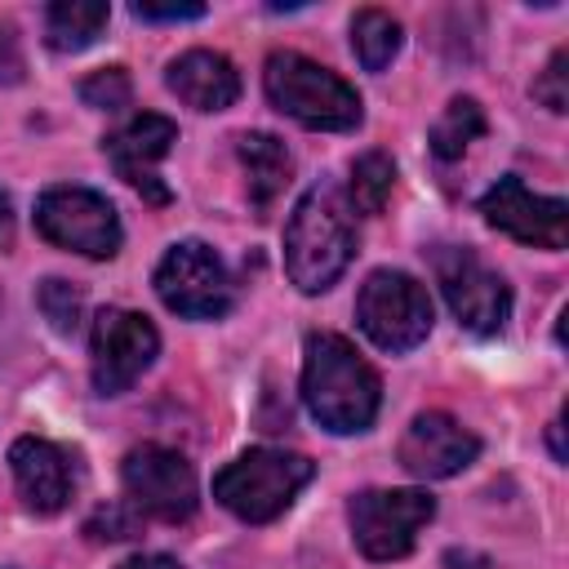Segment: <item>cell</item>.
Wrapping results in <instances>:
<instances>
[{
    "instance_id": "obj_16",
    "label": "cell",
    "mask_w": 569,
    "mask_h": 569,
    "mask_svg": "<svg viewBox=\"0 0 569 569\" xmlns=\"http://www.w3.org/2000/svg\"><path fill=\"white\" fill-rule=\"evenodd\" d=\"M164 84L178 93V102L196 111H227L240 98V71L227 53L213 49H187L169 62Z\"/></svg>"
},
{
    "instance_id": "obj_22",
    "label": "cell",
    "mask_w": 569,
    "mask_h": 569,
    "mask_svg": "<svg viewBox=\"0 0 569 569\" xmlns=\"http://www.w3.org/2000/svg\"><path fill=\"white\" fill-rule=\"evenodd\" d=\"M36 302H40L44 320H49L58 333H67V338H71V333L80 329V320H84V293H80L71 280H58V276L40 280Z\"/></svg>"
},
{
    "instance_id": "obj_20",
    "label": "cell",
    "mask_w": 569,
    "mask_h": 569,
    "mask_svg": "<svg viewBox=\"0 0 569 569\" xmlns=\"http://www.w3.org/2000/svg\"><path fill=\"white\" fill-rule=\"evenodd\" d=\"M480 133H485V107L476 98L458 93V98H449V107L431 124V156L436 160H458Z\"/></svg>"
},
{
    "instance_id": "obj_4",
    "label": "cell",
    "mask_w": 569,
    "mask_h": 569,
    "mask_svg": "<svg viewBox=\"0 0 569 569\" xmlns=\"http://www.w3.org/2000/svg\"><path fill=\"white\" fill-rule=\"evenodd\" d=\"M316 462L284 449H244L213 476V498L244 525H267L293 507Z\"/></svg>"
},
{
    "instance_id": "obj_17",
    "label": "cell",
    "mask_w": 569,
    "mask_h": 569,
    "mask_svg": "<svg viewBox=\"0 0 569 569\" xmlns=\"http://www.w3.org/2000/svg\"><path fill=\"white\" fill-rule=\"evenodd\" d=\"M236 156L244 164V187H249V200L258 209V218L271 209V200L289 187L293 178V156L289 147L276 138V133H240L236 138Z\"/></svg>"
},
{
    "instance_id": "obj_6",
    "label": "cell",
    "mask_w": 569,
    "mask_h": 569,
    "mask_svg": "<svg viewBox=\"0 0 569 569\" xmlns=\"http://www.w3.org/2000/svg\"><path fill=\"white\" fill-rule=\"evenodd\" d=\"M431 271H436V284L453 311V320L476 333V338H493L507 329L511 320V289L507 280L480 262L476 249L467 244H436L431 249Z\"/></svg>"
},
{
    "instance_id": "obj_23",
    "label": "cell",
    "mask_w": 569,
    "mask_h": 569,
    "mask_svg": "<svg viewBox=\"0 0 569 569\" xmlns=\"http://www.w3.org/2000/svg\"><path fill=\"white\" fill-rule=\"evenodd\" d=\"M129 98H133V80L124 67H102L80 80V102L93 111H120L129 107Z\"/></svg>"
},
{
    "instance_id": "obj_19",
    "label": "cell",
    "mask_w": 569,
    "mask_h": 569,
    "mask_svg": "<svg viewBox=\"0 0 569 569\" xmlns=\"http://www.w3.org/2000/svg\"><path fill=\"white\" fill-rule=\"evenodd\" d=\"M405 31L387 9H356L351 18V53L360 58L365 71H387L391 58L400 53Z\"/></svg>"
},
{
    "instance_id": "obj_5",
    "label": "cell",
    "mask_w": 569,
    "mask_h": 569,
    "mask_svg": "<svg viewBox=\"0 0 569 569\" xmlns=\"http://www.w3.org/2000/svg\"><path fill=\"white\" fill-rule=\"evenodd\" d=\"M431 320H436L431 298L413 276L391 271V267L365 276L360 293H356V325L373 347H382L391 356L413 351L418 342H427Z\"/></svg>"
},
{
    "instance_id": "obj_2",
    "label": "cell",
    "mask_w": 569,
    "mask_h": 569,
    "mask_svg": "<svg viewBox=\"0 0 569 569\" xmlns=\"http://www.w3.org/2000/svg\"><path fill=\"white\" fill-rule=\"evenodd\" d=\"M356 258V213L333 182H316L289 213L284 271L302 293H325Z\"/></svg>"
},
{
    "instance_id": "obj_14",
    "label": "cell",
    "mask_w": 569,
    "mask_h": 569,
    "mask_svg": "<svg viewBox=\"0 0 569 569\" xmlns=\"http://www.w3.org/2000/svg\"><path fill=\"white\" fill-rule=\"evenodd\" d=\"M476 453H480L476 431H467L453 413H440V409L418 413V418L405 427L400 449H396L400 467H405L409 476H418V480H449V476H458L462 467H471Z\"/></svg>"
},
{
    "instance_id": "obj_18",
    "label": "cell",
    "mask_w": 569,
    "mask_h": 569,
    "mask_svg": "<svg viewBox=\"0 0 569 569\" xmlns=\"http://www.w3.org/2000/svg\"><path fill=\"white\" fill-rule=\"evenodd\" d=\"M111 22V4L102 0H58L44 9V40L58 53H80L89 49Z\"/></svg>"
},
{
    "instance_id": "obj_28",
    "label": "cell",
    "mask_w": 569,
    "mask_h": 569,
    "mask_svg": "<svg viewBox=\"0 0 569 569\" xmlns=\"http://www.w3.org/2000/svg\"><path fill=\"white\" fill-rule=\"evenodd\" d=\"M120 569H182V565L173 556H164V551H138V556L120 560Z\"/></svg>"
},
{
    "instance_id": "obj_30",
    "label": "cell",
    "mask_w": 569,
    "mask_h": 569,
    "mask_svg": "<svg viewBox=\"0 0 569 569\" xmlns=\"http://www.w3.org/2000/svg\"><path fill=\"white\" fill-rule=\"evenodd\" d=\"M551 449H556V458H565V445H560V422H551Z\"/></svg>"
},
{
    "instance_id": "obj_21",
    "label": "cell",
    "mask_w": 569,
    "mask_h": 569,
    "mask_svg": "<svg viewBox=\"0 0 569 569\" xmlns=\"http://www.w3.org/2000/svg\"><path fill=\"white\" fill-rule=\"evenodd\" d=\"M396 187V160L387 151H365L351 160V182H347V204L351 213H382Z\"/></svg>"
},
{
    "instance_id": "obj_15",
    "label": "cell",
    "mask_w": 569,
    "mask_h": 569,
    "mask_svg": "<svg viewBox=\"0 0 569 569\" xmlns=\"http://www.w3.org/2000/svg\"><path fill=\"white\" fill-rule=\"evenodd\" d=\"M9 467H13V480H18L22 502L36 516H53V511H62L71 502L76 471H71L67 449H58L53 440H44V436L13 440L9 445Z\"/></svg>"
},
{
    "instance_id": "obj_11",
    "label": "cell",
    "mask_w": 569,
    "mask_h": 569,
    "mask_svg": "<svg viewBox=\"0 0 569 569\" xmlns=\"http://www.w3.org/2000/svg\"><path fill=\"white\" fill-rule=\"evenodd\" d=\"M120 480H124V493H129L133 511H142L151 520H164V525L187 520L200 502L191 462L178 449H164V445L129 449L124 462H120Z\"/></svg>"
},
{
    "instance_id": "obj_7",
    "label": "cell",
    "mask_w": 569,
    "mask_h": 569,
    "mask_svg": "<svg viewBox=\"0 0 569 569\" xmlns=\"http://www.w3.org/2000/svg\"><path fill=\"white\" fill-rule=\"evenodd\" d=\"M160 302L182 320H218L236 302V280L227 262L204 240H178L164 249L151 276Z\"/></svg>"
},
{
    "instance_id": "obj_13",
    "label": "cell",
    "mask_w": 569,
    "mask_h": 569,
    "mask_svg": "<svg viewBox=\"0 0 569 569\" xmlns=\"http://www.w3.org/2000/svg\"><path fill=\"white\" fill-rule=\"evenodd\" d=\"M480 213L489 227L507 231L520 244H533V249H565L569 244V204L560 196L529 191L516 173L498 178L480 196Z\"/></svg>"
},
{
    "instance_id": "obj_9",
    "label": "cell",
    "mask_w": 569,
    "mask_h": 569,
    "mask_svg": "<svg viewBox=\"0 0 569 569\" xmlns=\"http://www.w3.org/2000/svg\"><path fill=\"white\" fill-rule=\"evenodd\" d=\"M436 498L422 489H365L351 498V538L369 560H400L413 551L418 533L431 525Z\"/></svg>"
},
{
    "instance_id": "obj_1",
    "label": "cell",
    "mask_w": 569,
    "mask_h": 569,
    "mask_svg": "<svg viewBox=\"0 0 569 569\" xmlns=\"http://www.w3.org/2000/svg\"><path fill=\"white\" fill-rule=\"evenodd\" d=\"M302 400L325 431L356 436L373 427L382 382L342 333H311L302 351Z\"/></svg>"
},
{
    "instance_id": "obj_27",
    "label": "cell",
    "mask_w": 569,
    "mask_h": 569,
    "mask_svg": "<svg viewBox=\"0 0 569 569\" xmlns=\"http://www.w3.org/2000/svg\"><path fill=\"white\" fill-rule=\"evenodd\" d=\"M89 533H93V538H129V533H133V516H124L120 507H111V511H102V516L89 525Z\"/></svg>"
},
{
    "instance_id": "obj_24",
    "label": "cell",
    "mask_w": 569,
    "mask_h": 569,
    "mask_svg": "<svg viewBox=\"0 0 569 569\" xmlns=\"http://www.w3.org/2000/svg\"><path fill=\"white\" fill-rule=\"evenodd\" d=\"M569 49H556L551 53V62H547V71L533 80V98L547 107V111H565L569 107V89H565V80H569Z\"/></svg>"
},
{
    "instance_id": "obj_10",
    "label": "cell",
    "mask_w": 569,
    "mask_h": 569,
    "mask_svg": "<svg viewBox=\"0 0 569 569\" xmlns=\"http://www.w3.org/2000/svg\"><path fill=\"white\" fill-rule=\"evenodd\" d=\"M160 356V333L142 311L129 307H102L93 316V333H89V373H93V391L98 396H120L129 391L151 360Z\"/></svg>"
},
{
    "instance_id": "obj_3",
    "label": "cell",
    "mask_w": 569,
    "mask_h": 569,
    "mask_svg": "<svg viewBox=\"0 0 569 569\" xmlns=\"http://www.w3.org/2000/svg\"><path fill=\"white\" fill-rule=\"evenodd\" d=\"M262 89H267V102L298 120L302 129H325V133H347L365 120V102L360 93L329 67L293 53V49H276L267 58V71H262Z\"/></svg>"
},
{
    "instance_id": "obj_12",
    "label": "cell",
    "mask_w": 569,
    "mask_h": 569,
    "mask_svg": "<svg viewBox=\"0 0 569 569\" xmlns=\"http://www.w3.org/2000/svg\"><path fill=\"white\" fill-rule=\"evenodd\" d=\"M178 142V124L169 116H156V111H138L133 120H124L116 133H107L102 151L116 169V178H124L147 204H169L173 191L169 182L160 178V160L169 156V147Z\"/></svg>"
},
{
    "instance_id": "obj_8",
    "label": "cell",
    "mask_w": 569,
    "mask_h": 569,
    "mask_svg": "<svg viewBox=\"0 0 569 569\" xmlns=\"http://www.w3.org/2000/svg\"><path fill=\"white\" fill-rule=\"evenodd\" d=\"M36 231L80 258H116L120 253V213L93 187H49L36 200Z\"/></svg>"
},
{
    "instance_id": "obj_25",
    "label": "cell",
    "mask_w": 569,
    "mask_h": 569,
    "mask_svg": "<svg viewBox=\"0 0 569 569\" xmlns=\"http://www.w3.org/2000/svg\"><path fill=\"white\" fill-rule=\"evenodd\" d=\"M22 71H27V62H22L18 31H13V22H4V18H0V84H18V80H22Z\"/></svg>"
},
{
    "instance_id": "obj_26",
    "label": "cell",
    "mask_w": 569,
    "mask_h": 569,
    "mask_svg": "<svg viewBox=\"0 0 569 569\" xmlns=\"http://www.w3.org/2000/svg\"><path fill=\"white\" fill-rule=\"evenodd\" d=\"M133 18H142V22H196V18H204V4H133Z\"/></svg>"
},
{
    "instance_id": "obj_29",
    "label": "cell",
    "mask_w": 569,
    "mask_h": 569,
    "mask_svg": "<svg viewBox=\"0 0 569 569\" xmlns=\"http://www.w3.org/2000/svg\"><path fill=\"white\" fill-rule=\"evenodd\" d=\"M18 240V218H13V200L0 191V253H9Z\"/></svg>"
}]
</instances>
